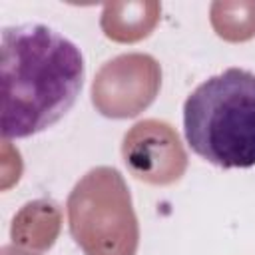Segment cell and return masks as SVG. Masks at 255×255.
<instances>
[{
  "label": "cell",
  "mask_w": 255,
  "mask_h": 255,
  "mask_svg": "<svg viewBox=\"0 0 255 255\" xmlns=\"http://www.w3.org/2000/svg\"><path fill=\"white\" fill-rule=\"evenodd\" d=\"M191 151L223 169L255 165V72L227 68L201 82L183 104Z\"/></svg>",
  "instance_id": "cell-2"
},
{
  "label": "cell",
  "mask_w": 255,
  "mask_h": 255,
  "mask_svg": "<svg viewBox=\"0 0 255 255\" xmlns=\"http://www.w3.org/2000/svg\"><path fill=\"white\" fill-rule=\"evenodd\" d=\"M0 128L4 139H24L58 124L76 104L86 76L82 50L46 24L2 30Z\"/></svg>",
  "instance_id": "cell-1"
}]
</instances>
